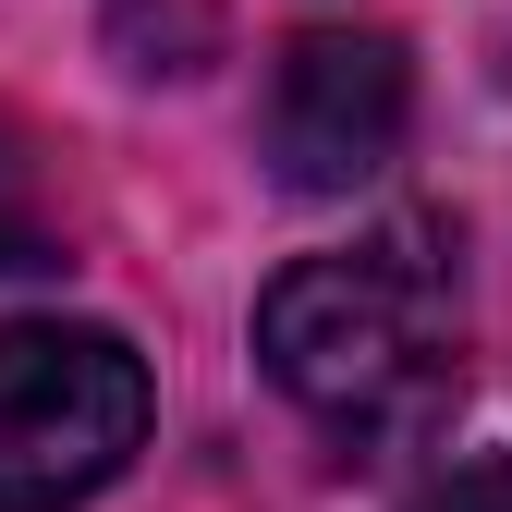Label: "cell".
<instances>
[{
	"instance_id": "cell-1",
	"label": "cell",
	"mask_w": 512,
	"mask_h": 512,
	"mask_svg": "<svg viewBox=\"0 0 512 512\" xmlns=\"http://www.w3.org/2000/svg\"><path fill=\"white\" fill-rule=\"evenodd\" d=\"M256 354H269L281 403L317 415L330 439H354V452L415 439L464 391L452 256L427 232H366V244H330V256H293L256 293Z\"/></svg>"
},
{
	"instance_id": "cell-4",
	"label": "cell",
	"mask_w": 512,
	"mask_h": 512,
	"mask_svg": "<svg viewBox=\"0 0 512 512\" xmlns=\"http://www.w3.org/2000/svg\"><path fill=\"white\" fill-rule=\"evenodd\" d=\"M415 512H512V452H476V464H452V476H427Z\"/></svg>"
},
{
	"instance_id": "cell-2",
	"label": "cell",
	"mask_w": 512,
	"mask_h": 512,
	"mask_svg": "<svg viewBox=\"0 0 512 512\" xmlns=\"http://www.w3.org/2000/svg\"><path fill=\"white\" fill-rule=\"evenodd\" d=\"M147 439V354L98 317H0V512H74Z\"/></svg>"
},
{
	"instance_id": "cell-3",
	"label": "cell",
	"mask_w": 512,
	"mask_h": 512,
	"mask_svg": "<svg viewBox=\"0 0 512 512\" xmlns=\"http://www.w3.org/2000/svg\"><path fill=\"white\" fill-rule=\"evenodd\" d=\"M403 122H415V74H403V37L378 25H317L269 74V159L293 196H354L403 147Z\"/></svg>"
},
{
	"instance_id": "cell-5",
	"label": "cell",
	"mask_w": 512,
	"mask_h": 512,
	"mask_svg": "<svg viewBox=\"0 0 512 512\" xmlns=\"http://www.w3.org/2000/svg\"><path fill=\"white\" fill-rule=\"evenodd\" d=\"M25 256H37V196H25L13 147H0V269H25Z\"/></svg>"
}]
</instances>
